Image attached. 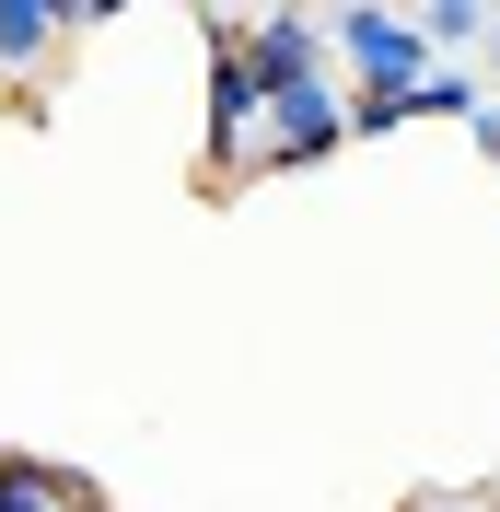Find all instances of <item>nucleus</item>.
<instances>
[{"label": "nucleus", "instance_id": "7ed1b4c3", "mask_svg": "<svg viewBox=\"0 0 500 512\" xmlns=\"http://www.w3.org/2000/svg\"><path fill=\"white\" fill-rule=\"evenodd\" d=\"M338 128H349V117H338V94H326V82H303V94L268 105V163H314Z\"/></svg>", "mask_w": 500, "mask_h": 512}, {"label": "nucleus", "instance_id": "39448f33", "mask_svg": "<svg viewBox=\"0 0 500 512\" xmlns=\"http://www.w3.org/2000/svg\"><path fill=\"white\" fill-rule=\"evenodd\" d=\"M59 24H70V12H47V0H0V70L47 59V47H59Z\"/></svg>", "mask_w": 500, "mask_h": 512}, {"label": "nucleus", "instance_id": "f03ea898", "mask_svg": "<svg viewBox=\"0 0 500 512\" xmlns=\"http://www.w3.org/2000/svg\"><path fill=\"white\" fill-rule=\"evenodd\" d=\"M256 117H268V82H256V59H245V35L210 59V163H245L256 152Z\"/></svg>", "mask_w": 500, "mask_h": 512}, {"label": "nucleus", "instance_id": "f257e3e1", "mask_svg": "<svg viewBox=\"0 0 500 512\" xmlns=\"http://www.w3.org/2000/svg\"><path fill=\"white\" fill-rule=\"evenodd\" d=\"M326 35L361 59V105H407V94H419V82H407V70H419V47H431L419 24H396V12H338Z\"/></svg>", "mask_w": 500, "mask_h": 512}, {"label": "nucleus", "instance_id": "20e7f679", "mask_svg": "<svg viewBox=\"0 0 500 512\" xmlns=\"http://www.w3.org/2000/svg\"><path fill=\"white\" fill-rule=\"evenodd\" d=\"M0 512H94V489L70 466H35V454H0Z\"/></svg>", "mask_w": 500, "mask_h": 512}]
</instances>
